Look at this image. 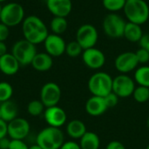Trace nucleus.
I'll return each mask as SVG.
<instances>
[{"label":"nucleus","mask_w":149,"mask_h":149,"mask_svg":"<svg viewBox=\"0 0 149 149\" xmlns=\"http://www.w3.org/2000/svg\"><path fill=\"white\" fill-rule=\"evenodd\" d=\"M128 22L144 24L149 18V6L145 0H128L123 9Z\"/></svg>","instance_id":"obj_1"},{"label":"nucleus","mask_w":149,"mask_h":149,"mask_svg":"<svg viewBox=\"0 0 149 149\" xmlns=\"http://www.w3.org/2000/svg\"><path fill=\"white\" fill-rule=\"evenodd\" d=\"M65 142L64 133L60 128L46 127L37 135L36 143L43 149H59Z\"/></svg>","instance_id":"obj_2"},{"label":"nucleus","mask_w":149,"mask_h":149,"mask_svg":"<svg viewBox=\"0 0 149 149\" xmlns=\"http://www.w3.org/2000/svg\"><path fill=\"white\" fill-rule=\"evenodd\" d=\"M113 78L105 72H95L88 79V90L92 95L106 97L113 92Z\"/></svg>","instance_id":"obj_3"},{"label":"nucleus","mask_w":149,"mask_h":149,"mask_svg":"<svg viewBox=\"0 0 149 149\" xmlns=\"http://www.w3.org/2000/svg\"><path fill=\"white\" fill-rule=\"evenodd\" d=\"M37 53L36 45L25 38L17 41L11 48V54L17 58L20 65H31Z\"/></svg>","instance_id":"obj_4"},{"label":"nucleus","mask_w":149,"mask_h":149,"mask_svg":"<svg viewBox=\"0 0 149 149\" xmlns=\"http://www.w3.org/2000/svg\"><path fill=\"white\" fill-rule=\"evenodd\" d=\"M127 22L115 12L108 13L103 20V31L105 34L112 38H120L124 35V30Z\"/></svg>","instance_id":"obj_5"},{"label":"nucleus","mask_w":149,"mask_h":149,"mask_svg":"<svg viewBox=\"0 0 149 149\" xmlns=\"http://www.w3.org/2000/svg\"><path fill=\"white\" fill-rule=\"evenodd\" d=\"M24 19V10L20 3H9L2 7L0 20L8 27H13L20 23H23Z\"/></svg>","instance_id":"obj_6"},{"label":"nucleus","mask_w":149,"mask_h":149,"mask_svg":"<svg viewBox=\"0 0 149 149\" xmlns=\"http://www.w3.org/2000/svg\"><path fill=\"white\" fill-rule=\"evenodd\" d=\"M99 38L96 27L91 24H85L79 27L76 32V41L83 50L95 47Z\"/></svg>","instance_id":"obj_7"},{"label":"nucleus","mask_w":149,"mask_h":149,"mask_svg":"<svg viewBox=\"0 0 149 149\" xmlns=\"http://www.w3.org/2000/svg\"><path fill=\"white\" fill-rule=\"evenodd\" d=\"M135 81L127 74H120L113 79V93L119 98H128L135 89Z\"/></svg>","instance_id":"obj_8"},{"label":"nucleus","mask_w":149,"mask_h":149,"mask_svg":"<svg viewBox=\"0 0 149 149\" xmlns=\"http://www.w3.org/2000/svg\"><path fill=\"white\" fill-rule=\"evenodd\" d=\"M60 86L54 82L45 83L40 90V100L46 107L58 106L61 100Z\"/></svg>","instance_id":"obj_9"},{"label":"nucleus","mask_w":149,"mask_h":149,"mask_svg":"<svg viewBox=\"0 0 149 149\" xmlns=\"http://www.w3.org/2000/svg\"><path fill=\"white\" fill-rule=\"evenodd\" d=\"M30 123L24 118L17 117L8 122V137L10 140L24 141L30 134Z\"/></svg>","instance_id":"obj_10"},{"label":"nucleus","mask_w":149,"mask_h":149,"mask_svg":"<svg viewBox=\"0 0 149 149\" xmlns=\"http://www.w3.org/2000/svg\"><path fill=\"white\" fill-rule=\"evenodd\" d=\"M139 62L136 54L134 52H125L119 54L114 61L116 70L121 74H127L130 72L137 69Z\"/></svg>","instance_id":"obj_11"},{"label":"nucleus","mask_w":149,"mask_h":149,"mask_svg":"<svg viewBox=\"0 0 149 149\" xmlns=\"http://www.w3.org/2000/svg\"><path fill=\"white\" fill-rule=\"evenodd\" d=\"M82 60L86 66L93 70H98L104 66L106 56L102 51L96 47L84 50L82 52Z\"/></svg>","instance_id":"obj_12"},{"label":"nucleus","mask_w":149,"mask_h":149,"mask_svg":"<svg viewBox=\"0 0 149 149\" xmlns=\"http://www.w3.org/2000/svg\"><path fill=\"white\" fill-rule=\"evenodd\" d=\"M44 118L49 127L58 128L63 127L67 120L65 111L58 106L46 107L44 112Z\"/></svg>","instance_id":"obj_13"},{"label":"nucleus","mask_w":149,"mask_h":149,"mask_svg":"<svg viewBox=\"0 0 149 149\" xmlns=\"http://www.w3.org/2000/svg\"><path fill=\"white\" fill-rule=\"evenodd\" d=\"M45 52L53 57H60L65 52L66 44L60 35L49 34L44 42Z\"/></svg>","instance_id":"obj_14"},{"label":"nucleus","mask_w":149,"mask_h":149,"mask_svg":"<svg viewBox=\"0 0 149 149\" xmlns=\"http://www.w3.org/2000/svg\"><path fill=\"white\" fill-rule=\"evenodd\" d=\"M85 109L88 115L92 117H99L103 115L107 111L108 107L104 97L92 95V97L86 100Z\"/></svg>","instance_id":"obj_15"},{"label":"nucleus","mask_w":149,"mask_h":149,"mask_svg":"<svg viewBox=\"0 0 149 149\" xmlns=\"http://www.w3.org/2000/svg\"><path fill=\"white\" fill-rule=\"evenodd\" d=\"M46 6L54 17H66L72 11V0H47Z\"/></svg>","instance_id":"obj_16"},{"label":"nucleus","mask_w":149,"mask_h":149,"mask_svg":"<svg viewBox=\"0 0 149 149\" xmlns=\"http://www.w3.org/2000/svg\"><path fill=\"white\" fill-rule=\"evenodd\" d=\"M20 67L19 62L11 53H6L0 57V71L7 76L15 75Z\"/></svg>","instance_id":"obj_17"},{"label":"nucleus","mask_w":149,"mask_h":149,"mask_svg":"<svg viewBox=\"0 0 149 149\" xmlns=\"http://www.w3.org/2000/svg\"><path fill=\"white\" fill-rule=\"evenodd\" d=\"M31 65L38 72H47L52 67L53 59L47 52H38Z\"/></svg>","instance_id":"obj_18"},{"label":"nucleus","mask_w":149,"mask_h":149,"mask_svg":"<svg viewBox=\"0 0 149 149\" xmlns=\"http://www.w3.org/2000/svg\"><path fill=\"white\" fill-rule=\"evenodd\" d=\"M86 132V126L80 120H72L66 125V134L72 139L79 140Z\"/></svg>","instance_id":"obj_19"},{"label":"nucleus","mask_w":149,"mask_h":149,"mask_svg":"<svg viewBox=\"0 0 149 149\" xmlns=\"http://www.w3.org/2000/svg\"><path fill=\"white\" fill-rule=\"evenodd\" d=\"M143 36V31L141 26L137 24L127 22L123 37L131 43H137Z\"/></svg>","instance_id":"obj_20"},{"label":"nucleus","mask_w":149,"mask_h":149,"mask_svg":"<svg viewBox=\"0 0 149 149\" xmlns=\"http://www.w3.org/2000/svg\"><path fill=\"white\" fill-rule=\"evenodd\" d=\"M1 119L7 123L17 117V107L15 102L8 100L0 103Z\"/></svg>","instance_id":"obj_21"},{"label":"nucleus","mask_w":149,"mask_h":149,"mask_svg":"<svg viewBox=\"0 0 149 149\" xmlns=\"http://www.w3.org/2000/svg\"><path fill=\"white\" fill-rule=\"evenodd\" d=\"M79 144L81 149H100V139L96 133L87 131L79 139Z\"/></svg>","instance_id":"obj_22"},{"label":"nucleus","mask_w":149,"mask_h":149,"mask_svg":"<svg viewBox=\"0 0 149 149\" xmlns=\"http://www.w3.org/2000/svg\"><path fill=\"white\" fill-rule=\"evenodd\" d=\"M48 35H49L48 29H47V27H45L42 29L32 30L27 33H24V37L27 41H29L30 43L36 45L44 43Z\"/></svg>","instance_id":"obj_23"},{"label":"nucleus","mask_w":149,"mask_h":149,"mask_svg":"<svg viewBox=\"0 0 149 149\" xmlns=\"http://www.w3.org/2000/svg\"><path fill=\"white\" fill-rule=\"evenodd\" d=\"M46 27L45 24L43 22L41 18L37 16H29L25 17L22 23V30L23 34L27 33L32 30H38Z\"/></svg>","instance_id":"obj_24"},{"label":"nucleus","mask_w":149,"mask_h":149,"mask_svg":"<svg viewBox=\"0 0 149 149\" xmlns=\"http://www.w3.org/2000/svg\"><path fill=\"white\" fill-rule=\"evenodd\" d=\"M134 81L138 86L149 87V65L138 67L134 72Z\"/></svg>","instance_id":"obj_25"},{"label":"nucleus","mask_w":149,"mask_h":149,"mask_svg":"<svg viewBox=\"0 0 149 149\" xmlns=\"http://www.w3.org/2000/svg\"><path fill=\"white\" fill-rule=\"evenodd\" d=\"M51 30L54 34L61 35L64 33L68 27V23L66 17H54L51 21Z\"/></svg>","instance_id":"obj_26"},{"label":"nucleus","mask_w":149,"mask_h":149,"mask_svg":"<svg viewBox=\"0 0 149 149\" xmlns=\"http://www.w3.org/2000/svg\"><path fill=\"white\" fill-rule=\"evenodd\" d=\"M45 110V107L42 103L40 100H34L29 102L27 106V112L31 116L38 117L44 113Z\"/></svg>","instance_id":"obj_27"},{"label":"nucleus","mask_w":149,"mask_h":149,"mask_svg":"<svg viewBox=\"0 0 149 149\" xmlns=\"http://www.w3.org/2000/svg\"><path fill=\"white\" fill-rule=\"evenodd\" d=\"M132 96L134 97V100L137 103H141V104L147 103L149 100V87L142 86H136Z\"/></svg>","instance_id":"obj_28"},{"label":"nucleus","mask_w":149,"mask_h":149,"mask_svg":"<svg viewBox=\"0 0 149 149\" xmlns=\"http://www.w3.org/2000/svg\"><path fill=\"white\" fill-rule=\"evenodd\" d=\"M127 0H102L104 8L110 12H117L124 9Z\"/></svg>","instance_id":"obj_29"},{"label":"nucleus","mask_w":149,"mask_h":149,"mask_svg":"<svg viewBox=\"0 0 149 149\" xmlns=\"http://www.w3.org/2000/svg\"><path fill=\"white\" fill-rule=\"evenodd\" d=\"M12 95H13L12 86L6 81L0 82V103L10 100Z\"/></svg>","instance_id":"obj_30"},{"label":"nucleus","mask_w":149,"mask_h":149,"mask_svg":"<svg viewBox=\"0 0 149 149\" xmlns=\"http://www.w3.org/2000/svg\"><path fill=\"white\" fill-rule=\"evenodd\" d=\"M83 51H84L83 48L80 46V45L76 40L66 44L65 53L71 58H77L79 55H82Z\"/></svg>","instance_id":"obj_31"},{"label":"nucleus","mask_w":149,"mask_h":149,"mask_svg":"<svg viewBox=\"0 0 149 149\" xmlns=\"http://www.w3.org/2000/svg\"><path fill=\"white\" fill-rule=\"evenodd\" d=\"M135 54L139 64L146 65L149 62V52L147 50L143 48H140L135 52Z\"/></svg>","instance_id":"obj_32"},{"label":"nucleus","mask_w":149,"mask_h":149,"mask_svg":"<svg viewBox=\"0 0 149 149\" xmlns=\"http://www.w3.org/2000/svg\"><path fill=\"white\" fill-rule=\"evenodd\" d=\"M105 100H106V103H107V106L109 108H113V107H115L117 105H118V102H119V97L114 93H110L109 94H107L106 97H104Z\"/></svg>","instance_id":"obj_33"},{"label":"nucleus","mask_w":149,"mask_h":149,"mask_svg":"<svg viewBox=\"0 0 149 149\" xmlns=\"http://www.w3.org/2000/svg\"><path fill=\"white\" fill-rule=\"evenodd\" d=\"M9 149H29V147L24 141L11 140Z\"/></svg>","instance_id":"obj_34"},{"label":"nucleus","mask_w":149,"mask_h":149,"mask_svg":"<svg viewBox=\"0 0 149 149\" xmlns=\"http://www.w3.org/2000/svg\"><path fill=\"white\" fill-rule=\"evenodd\" d=\"M9 34H10L9 27L4 24L0 23V41L4 42L8 38Z\"/></svg>","instance_id":"obj_35"},{"label":"nucleus","mask_w":149,"mask_h":149,"mask_svg":"<svg viewBox=\"0 0 149 149\" xmlns=\"http://www.w3.org/2000/svg\"><path fill=\"white\" fill-rule=\"evenodd\" d=\"M59 149H81V148L78 142L73 141H65Z\"/></svg>","instance_id":"obj_36"},{"label":"nucleus","mask_w":149,"mask_h":149,"mask_svg":"<svg viewBox=\"0 0 149 149\" xmlns=\"http://www.w3.org/2000/svg\"><path fill=\"white\" fill-rule=\"evenodd\" d=\"M106 149H126V147L119 141H112L107 145Z\"/></svg>","instance_id":"obj_37"},{"label":"nucleus","mask_w":149,"mask_h":149,"mask_svg":"<svg viewBox=\"0 0 149 149\" xmlns=\"http://www.w3.org/2000/svg\"><path fill=\"white\" fill-rule=\"evenodd\" d=\"M141 48L147 50L149 52V34H143L141 40L139 41Z\"/></svg>","instance_id":"obj_38"},{"label":"nucleus","mask_w":149,"mask_h":149,"mask_svg":"<svg viewBox=\"0 0 149 149\" xmlns=\"http://www.w3.org/2000/svg\"><path fill=\"white\" fill-rule=\"evenodd\" d=\"M8 136V123L0 120V139Z\"/></svg>","instance_id":"obj_39"},{"label":"nucleus","mask_w":149,"mask_h":149,"mask_svg":"<svg viewBox=\"0 0 149 149\" xmlns=\"http://www.w3.org/2000/svg\"><path fill=\"white\" fill-rule=\"evenodd\" d=\"M10 139L9 137H3L0 139V149H9L10 144Z\"/></svg>","instance_id":"obj_40"},{"label":"nucleus","mask_w":149,"mask_h":149,"mask_svg":"<svg viewBox=\"0 0 149 149\" xmlns=\"http://www.w3.org/2000/svg\"><path fill=\"white\" fill-rule=\"evenodd\" d=\"M7 53V45L4 42L0 41V57Z\"/></svg>","instance_id":"obj_41"},{"label":"nucleus","mask_w":149,"mask_h":149,"mask_svg":"<svg viewBox=\"0 0 149 149\" xmlns=\"http://www.w3.org/2000/svg\"><path fill=\"white\" fill-rule=\"evenodd\" d=\"M29 149H43V148L36 143V144H34V145H32V146L29 147Z\"/></svg>","instance_id":"obj_42"},{"label":"nucleus","mask_w":149,"mask_h":149,"mask_svg":"<svg viewBox=\"0 0 149 149\" xmlns=\"http://www.w3.org/2000/svg\"><path fill=\"white\" fill-rule=\"evenodd\" d=\"M147 127H148V128L149 129V117L148 118V120H147Z\"/></svg>","instance_id":"obj_43"},{"label":"nucleus","mask_w":149,"mask_h":149,"mask_svg":"<svg viewBox=\"0 0 149 149\" xmlns=\"http://www.w3.org/2000/svg\"><path fill=\"white\" fill-rule=\"evenodd\" d=\"M1 10H2V6H1V3H0V14H1Z\"/></svg>","instance_id":"obj_44"},{"label":"nucleus","mask_w":149,"mask_h":149,"mask_svg":"<svg viewBox=\"0 0 149 149\" xmlns=\"http://www.w3.org/2000/svg\"><path fill=\"white\" fill-rule=\"evenodd\" d=\"M146 149H149V144L147 146V148H146Z\"/></svg>","instance_id":"obj_45"},{"label":"nucleus","mask_w":149,"mask_h":149,"mask_svg":"<svg viewBox=\"0 0 149 149\" xmlns=\"http://www.w3.org/2000/svg\"><path fill=\"white\" fill-rule=\"evenodd\" d=\"M5 0H0V3H2V2H4Z\"/></svg>","instance_id":"obj_46"},{"label":"nucleus","mask_w":149,"mask_h":149,"mask_svg":"<svg viewBox=\"0 0 149 149\" xmlns=\"http://www.w3.org/2000/svg\"><path fill=\"white\" fill-rule=\"evenodd\" d=\"M0 120H2V119H1V112H0Z\"/></svg>","instance_id":"obj_47"},{"label":"nucleus","mask_w":149,"mask_h":149,"mask_svg":"<svg viewBox=\"0 0 149 149\" xmlns=\"http://www.w3.org/2000/svg\"><path fill=\"white\" fill-rule=\"evenodd\" d=\"M127 1H128V0H127Z\"/></svg>","instance_id":"obj_48"}]
</instances>
